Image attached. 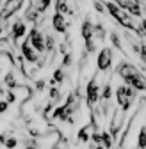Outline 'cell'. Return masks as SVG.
Wrapping results in <instances>:
<instances>
[{
    "mask_svg": "<svg viewBox=\"0 0 146 149\" xmlns=\"http://www.w3.org/2000/svg\"><path fill=\"white\" fill-rule=\"evenodd\" d=\"M116 73L123 78L125 85L132 87L134 91H146V77L130 62H125L121 61L116 66Z\"/></svg>",
    "mask_w": 146,
    "mask_h": 149,
    "instance_id": "obj_1",
    "label": "cell"
},
{
    "mask_svg": "<svg viewBox=\"0 0 146 149\" xmlns=\"http://www.w3.org/2000/svg\"><path fill=\"white\" fill-rule=\"evenodd\" d=\"M135 96H137V91H134L128 85H118L116 87V100H118V105L123 112H126L132 107Z\"/></svg>",
    "mask_w": 146,
    "mask_h": 149,
    "instance_id": "obj_2",
    "label": "cell"
},
{
    "mask_svg": "<svg viewBox=\"0 0 146 149\" xmlns=\"http://www.w3.org/2000/svg\"><path fill=\"white\" fill-rule=\"evenodd\" d=\"M80 36H82L84 43H86V52L87 53H95L96 52V45L93 41V23H91V16L89 14L86 16V20L80 25Z\"/></svg>",
    "mask_w": 146,
    "mask_h": 149,
    "instance_id": "obj_3",
    "label": "cell"
},
{
    "mask_svg": "<svg viewBox=\"0 0 146 149\" xmlns=\"http://www.w3.org/2000/svg\"><path fill=\"white\" fill-rule=\"evenodd\" d=\"M86 100H87V107L89 108H93L100 101V84L96 80V74L86 85Z\"/></svg>",
    "mask_w": 146,
    "mask_h": 149,
    "instance_id": "obj_4",
    "label": "cell"
},
{
    "mask_svg": "<svg viewBox=\"0 0 146 149\" xmlns=\"http://www.w3.org/2000/svg\"><path fill=\"white\" fill-rule=\"evenodd\" d=\"M112 66V50L111 48H103L100 50L98 57H96V68L100 73H109Z\"/></svg>",
    "mask_w": 146,
    "mask_h": 149,
    "instance_id": "obj_5",
    "label": "cell"
},
{
    "mask_svg": "<svg viewBox=\"0 0 146 149\" xmlns=\"http://www.w3.org/2000/svg\"><path fill=\"white\" fill-rule=\"evenodd\" d=\"M27 41L30 43V46L38 52V53H45V36L41 34V30H39L38 27H34V29L29 32Z\"/></svg>",
    "mask_w": 146,
    "mask_h": 149,
    "instance_id": "obj_6",
    "label": "cell"
},
{
    "mask_svg": "<svg viewBox=\"0 0 146 149\" xmlns=\"http://www.w3.org/2000/svg\"><path fill=\"white\" fill-rule=\"evenodd\" d=\"M22 6H23V0H7L4 9L0 11V23H4L6 20H9L18 9H22Z\"/></svg>",
    "mask_w": 146,
    "mask_h": 149,
    "instance_id": "obj_7",
    "label": "cell"
},
{
    "mask_svg": "<svg viewBox=\"0 0 146 149\" xmlns=\"http://www.w3.org/2000/svg\"><path fill=\"white\" fill-rule=\"evenodd\" d=\"M123 121H125V112L121 108H116L112 112V121H111V135L116 137L119 133V130L123 126Z\"/></svg>",
    "mask_w": 146,
    "mask_h": 149,
    "instance_id": "obj_8",
    "label": "cell"
},
{
    "mask_svg": "<svg viewBox=\"0 0 146 149\" xmlns=\"http://www.w3.org/2000/svg\"><path fill=\"white\" fill-rule=\"evenodd\" d=\"M27 34V23H23L22 20H16L11 27V37H13V41H20L22 37H25Z\"/></svg>",
    "mask_w": 146,
    "mask_h": 149,
    "instance_id": "obj_9",
    "label": "cell"
},
{
    "mask_svg": "<svg viewBox=\"0 0 146 149\" xmlns=\"http://www.w3.org/2000/svg\"><path fill=\"white\" fill-rule=\"evenodd\" d=\"M22 57H23L25 61L32 62V64H34V62H39V53L30 46L29 41H23V45H22Z\"/></svg>",
    "mask_w": 146,
    "mask_h": 149,
    "instance_id": "obj_10",
    "label": "cell"
},
{
    "mask_svg": "<svg viewBox=\"0 0 146 149\" xmlns=\"http://www.w3.org/2000/svg\"><path fill=\"white\" fill-rule=\"evenodd\" d=\"M52 27H53V30L55 32H61V34H64L66 32V29H68V22H66V16H62V14H53V18H52Z\"/></svg>",
    "mask_w": 146,
    "mask_h": 149,
    "instance_id": "obj_11",
    "label": "cell"
},
{
    "mask_svg": "<svg viewBox=\"0 0 146 149\" xmlns=\"http://www.w3.org/2000/svg\"><path fill=\"white\" fill-rule=\"evenodd\" d=\"M93 37H96L98 41H105V37H107V30H105V27H103V23H102V22H96V23L93 25Z\"/></svg>",
    "mask_w": 146,
    "mask_h": 149,
    "instance_id": "obj_12",
    "label": "cell"
},
{
    "mask_svg": "<svg viewBox=\"0 0 146 149\" xmlns=\"http://www.w3.org/2000/svg\"><path fill=\"white\" fill-rule=\"evenodd\" d=\"M62 82H64V69H62V68H57L55 71H53V74H52L50 84H52V85H55V84L61 85Z\"/></svg>",
    "mask_w": 146,
    "mask_h": 149,
    "instance_id": "obj_13",
    "label": "cell"
},
{
    "mask_svg": "<svg viewBox=\"0 0 146 149\" xmlns=\"http://www.w3.org/2000/svg\"><path fill=\"white\" fill-rule=\"evenodd\" d=\"M89 130H91V124H87V126H84V128H80V130H79V135H77L79 142H82V144L89 142V139H91V135H89Z\"/></svg>",
    "mask_w": 146,
    "mask_h": 149,
    "instance_id": "obj_14",
    "label": "cell"
},
{
    "mask_svg": "<svg viewBox=\"0 0 146 149\" xmlns=\"http://www.w3.org/2000/svg\"><path fill=\"white\" fill-rule=\"evenodd\" d=\"M4 84H6L9 89H16V87H20V84L16 82V78H14V73H13V71H9V73L6 74V78H4Z\"/></svg>",
    "mask_w": 146,
    "mask_h": 149,
    "instance_id": "obj_15",
    "label": "cell"
},
{
    "mask_svg": "<svg viewBox=\"0 0 146 149\" xmlns=\"http://www.w3.org/2000/svg\"><path fill=\"white\" fill-rule=\"evenodd\" d=\"M111 43H112V46H114L116 50L125 52V50H123V43H121V39H119V36H118L116 30H111Z\"/></svg>",
    "mask_w": 146,
    "mask_h": 149,
    "instance_id": "obj_16",
    "label": "cell"
},
{
    "mask_svg": "<svg viewBox=\"0 0 146 149\" xmlns=\"http://www.w3.org/2000/svg\"><path fill=\"white\" fill-rule=\"evenodd\" d=\"M137 149H146V126L141 128V132L137 135Z\"/></svg>",
    "mask_w": 146,
    "mask_h": 149,
    "instance_id": "obj_17",
    "label": "cell"
},
{
    "mask_svg": "<svg viewBox=\"0 0 146 149\" xmlns=\"http://www.w3.org/2000/svg\"><path fill=\"white\" fill-rule=\"evenodd\" d=\"M38 16H39V13L36 11V7H30V9L27 11V14H25V22H30V23H38Z\"/></svg>",
    "mask_w": 146,
    "mask_h": 149,
    "instance_id": "obj_18",
    "label": "cell"
},
{
    "mask_svg": "<svg viewBox=\"0 0 146 149\" xmlns=\"http://www.w3.org/2000/svg\"><path fill=\"white\" fill-rule=\"evenodd\" d=\"M100 135H102V146H103L105 149H111V147H112V135L107 133V132H102Z\"/></svg>",
    "mask_w": 146,
    "mask_h": 149,
    "instance_id": "obj_19",
    "label": "cell"
},
{
    "mask_svg": "<svg viewBox=\"0 0 146 149\" xmlns=\"http://www.w3.org/2000/svg\"><path fill=\"white\" fill-rule=\"evenodd\" d=\"M55 48V39H53V36L46 34L45 36V52H53Z\"/></svg>",
    "mask_w": 146,
    "mask_h": 149,
    "instance_id": "obj_20",
    "label": "cell"
},
{
    "mask_svg": "<svg viewBox=\"0 0 146 149\" xmlns=\"http://www.w3.org/2000/svg\"><path fill=\"white\" fill-rule=\"evenodd\" d=\"M55 13H57V14H62V16L68 14V13H71L68 2H57V4H55Z\"/></svg>",
    "mask_w": 146,
    "mask_h": 149,
    "instance_id": "obj_21",
    "label": "cell"
},
{
    "mask_svg": "<svg viewBox=\"0 0 146 149\" xmlns=\"http://www.w3.org/2000/svg\"><path fill=\"white\" fill-rule=\"evenodd\" d=\"M59 100H61V91L57 87H50V103L55 105Z\"/></svg>",
    "mask_w": 146,
    "mask_h": 149,
    "instance_id": "obj_22",
    "label": "cell"
},
{
    "mask_svg": "<svg viewBox=\"0 0 146 149\" xmlns=\"http://www.w3.org/2000/svg\"><path fill=\"white\" fill-rule=\"evenodd\" d=\"M50 2H52V0H38V6H36V11H38V13H45V11L48 9Z\"/></svg>",
    "mask_w": 146,
    "mask_h": 149,
    "instance_id": "obj_23",
    "label": "cell"
},
{
    "mask_svg": "<svg viewBox=\"0 0 146 149\" xmlns=\"http://www.w3.org/2000/svg\"><path fill=\"white\" fill-rule=\"evenodd\" d=\"M18 146V140L14 137H6V142H4V147L6 149H14Z\"/></svg>",
    "mask_w": 146,
    "mask_h": 149,
    "instance_id": "obj_24",
    "label": "cell"
},
{
    "mask_svg": "<svg viewBox=\"0 0 146 149\" xmlns=\"http://www.w3.org/2000/svg\"><path fill=\"white\" fill-rule=\"evenodd\" d=\"M139 59H141V62L142 64H146V43H142V45H139Z\"/></svg>",
    "mask_w": 146,
    "mask_h": 149,
    "instance_id": "obj_25",
    "label": "cell"
},
{
    "mask_svg": "<svg viewBox=\"0 0 146 149\" xmlns=\"http://www.w3.org/2000/svg\"><path fill=\"white\" fill-rule=\"evenodd\" d=\"M71 62H73V55H71V52H69V53H66L64 57H62V69H64V68H69Z\"/></svg>",
    "mask_w": 146,
    "mask_h": 149,
    "instance_id": "obj_26",
    "label": "cell"
},
{
    "mask_svg": "<svg viewBox=\"0 0 146 149\" xmlns=\"http://www.w3.org/2000/svg\"><path fill=\"white\" fill-rule=\"evenodd\" d=\"M93 6H95L96 13H100V14H105V13H107V11H105V6L100 2V0H95V2H93Z\"/></svg>",
    "mask_w": 146,
    "mask_h": 149,
    "instance_id": "obj_27",
    "label": "cell"
},
{
    "mask_svg": "<svg viewBox=\"0 0 146 149\" xmlns=\"http://www.w3.org/2000/svg\"><path fill=\"white\" fill-rule=\"evenodd\" d=\"M4 101H7V105L14 103V101H16V94H14L13 91H7V92H6V100H4Z\"/></svg>",
    "mask_w": 146,
    "mask_h": 149,
    "instance_id": "obj_28",
    "label": "cell"
},
{
    "mask_svg": "<svg viewBox=\"0 0 146 149\" xmlns=\"http://www.w3.org/2000/svg\"><path fill=\"white\" fill-rule=\"evenodd\" d=\"M7 108H9L7 101H0V114H4V112H7Z\"/></svg>",
    "mask_w": 146,
    "mask_h": 149,
    "instance_id": "obj_29",
    "label": "cell"
},
{
    "mask_svg": "<svg viewBox=\"0 0 146 149\" xmlns=\"http://www.w3.org/2000/svg\"><path fill=\"white\" fill-rule=\"evenodd\" d=\"M36 89H38V91H43V89H45V80H38V82H36Z\"/></svg>",
    "mask_w": 146,
    "mask_h": 149,
    "instance_id": "obj_30",
    "label": "cell"
},
{
    "mask_svg": "<svg viewBox=\"0 0 146 149\" xmlns=\"http://www.w3.org/2000/svg\"><path fill=\"white\" fill-rule=\"evenodd\" d=\"M6 137H7V135H4V133H0V146H4V142H6Z\"/></svg>",
    "mask_w": 146,
    "mask_h": 149,
    "instance_id": "obj_31",
    "label": "cell"
},
{
    "mask_svg": "<svg viewBox=\"0 0 146 149\" xmlns=\"http://www.w3.org/2000/svg\"><path fill=\"white\" fill-rule=\"evenodd\" d=\"M141 29H142V30H144V34H146V18H144L142 23H141Z\"/></svg>",
    "mask_w": 146,
    "mask_h": 149,
    "instance_id": "obj_32",
    "label": "cell"
},
{
    "mask_svg": "<svg viewBox=\"0 0 146 149\" xmlns=\"http://www.w3.org/2000/svg\"><path fill=\"white\" fill-rule=\"evenodd\" d=\"M95 149H105V147H103V146L100 144V146H95Z\"/></svg>",
    "mask_w": 146,
    "mask_h": 149,
    "instance_id": "obj_33",
    "label": "cell"
},
{
    "mask_svg": "<svg viewBox=\"0 0 146 149\" xmlns=\"http://www.w3.org/2000/svg\"><path fill=\"white\" fill-rule=\"evenodd\" d=\"M0 34H2V23H0Z\"/></svg>",
    "mask_w": 146,
    "mask_h": 149,
    "instance_id": "obj_34",
    "label": "cell"
},
{
    "mask_svg": "<svg viewBox=\"0 0 146 149\" xmlns=\"http://www.w3.org/2000/svg\"><path fill=\"white\" fill-rule=\"evenodd\" d=\"M132 149H137V147H132Z\"/></svg>",
    "mask_w": 146,
    "mask_h": 149,
    "instance_id": "obj_35",
    "label": "cell"
},
{
    "mask_svg": "<svg viewBox=\"0 0 146 149\" xmlns=\"http://www.w3.org/2000/svg\"><path fill=\"white\" fill-rule=\"evenodd\" d=\"M0 2H2V0H0Z\"/></svg>",
    "mask_w": 146,
    "mask_h": 149,
    "instance_id": "obj_36",
    "label": "cell"
}]
</instances>
